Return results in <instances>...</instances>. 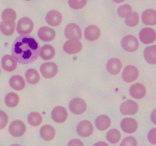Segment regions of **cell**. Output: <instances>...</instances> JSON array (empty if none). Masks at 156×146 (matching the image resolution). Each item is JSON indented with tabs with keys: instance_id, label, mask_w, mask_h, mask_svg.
I'll return each mask as SVG.
<instances>
[{
	"instance_id": "cb8c5ba5",
	"label": "cell",
	"mask_w": 156,
	"mask_h": 146,
	"mask_svg": "<svg viewBox=\"0 0 156 146\" xmlns=\"http://www.w3.org/2000/svg\"><path fill=\"white\" fill-rule=\"evenodd\" d=\"M40 56L44 60H50L55 56V49L53 46L46 44L40 50Z\"/></svg>"
},
{
	"instance_id": "1f68e13d",
	"label": "cell",
	"mask_w": 156,
	"mask_h": 146,
	"mask_svg": "<svg viewBox=\"0 0 156 146\" xmlns=\"http://www.w3.org/2000/svg\"><path fill=\"white\" fill-rule=\"evenodd\" d=\"M27 120L30 125L33 126H37L42 123V116L39 113L32 112L28 115Z\"/></svg>"
},
{
	"instance_id": "9a60e30c",
	"label": "cell",
	"mask_w": 156,
	"mask_h": 146,
	"mask_svg": "<svg viewBox=\"0 0 156 146\" xmlns=\"http://www.w3.org/2000/svg\"><path fill=\"white\" fill-rule=\"evenodd\" d=\"M38 36L40 39L45 42L52 41L55 38L56 33L53 29L48 27H42L39 29L37 32Z\"/></svg>"
},
{
	"instance_id": "83f0119b",
	"label": "cell",
	"mask_w": 156,
	"mask_h": 146,
	"mask_svg": "<svg viewBox=\"0 0 156 146\" xmlns=\"http://www.w3.org/2000/svg\"><path fill=\"white\" fill-rule=\"evenodd\" d=\"M25 78L27 79V82L31 85L37 83L40 81V75L37 72V71L34 68L28 69L25 73Z\"/></svg>"
},
{
	"instance_id": "74e56055",
	"label": "cell",
	"mask_w": 156,
	"mask_h": 146,
	"mask_svg": "<svg viewBox=\"0 0 156 146\" xmlns=\"http://www.w3.org/2000/svg\"><path fill=\"white\" fill-rule=\"evenodd\" d=\"M148 140L152 144H156V128H154L149 131L148 133Z\"/></svg>"
},
{
	"instance_id": "ba28073f",
	"label": "cell",
	"mask_w": 156,
	"mask_h": 146,
	"mask_svg": "<svg viewBox=\"0 0 156 146\" xmlns=\"http://www.w3.org/2000/svg\"><path fill=\"white\" fill-rule=\"evenodd\" d=\"M25 124L21 120H15L10 124L9 131L11 135L14 137H20L25 132Z\"/></svg>"
},
{
	"instance_id": "5bb4252c",
	"label": "cell",
	"mask_w": 156,
	"mask_h": 146,
	"mask_svg": "<svg viewBox=\"0 0 156 146\" xmlns=\"http://www.w3.org/2000/svg\"><path fill=\"white\" fill-rule=\"evenodd\" d=\"M120 126L123 132L126 133H133L138 128V123L135 119L127 117L122 120Z\"/></svg>"
},
{
	"instance_id": "ee69618b",
	"label": "cell",
	"mask_w": 156,
	"mask_h": 146,
	"mask_svg": "<svg viewBox=\"0 0 156 146\" xmlns=\"http://www.w3.org/2000/svg\"><path fill=\"white\" fill-rule=\"evenodd\" d=\"M0 73H1V68H0Z\"/></svg>"
},
{
	"instance_id": "d590c367",
	"label": "cell",
	"mask_w": 156,
	"mask_h": 146,
	"mask_svg": "<svg viewBox=\"0 0 156 146\" xmlns=\"http://www.w3.org/2000/svg\"><path fill=\"white\" fill-rule=\"evenodd\" d=\"M120 146H137V141L134 137L127 136L123 138L120 143Z\"/></svg>"
},
{
	"instance_id": "7a4b0ae2",
	"label": "cell",
	"mask_w": 156,
	"mask_h": 146,
	"mask_svg": "<svg viewBox=\"0 0 156 146\" xmlns=\"http://www.w3.org/2000/svg\"><path fill=\"white\" fill-rule=\"evenodd\" d=\"M34 23L29 18H21L17 24V32L20 34L25 35L30 33L33 30Z\"/></svg>"
},
{
	"instance_id": "4dcf8cb0",
	"label": "cell",
	"mask_w": 156,
	"mask_h": 146,
	"mask_svg": "<svg viewBox=\"0 0 156 146\" xmlns=\"http://www.w3.org/2000/svg\"><path fill=\"white\" fill-rule=\"evenodd\" d=\"M2 19L5 22H15L16 19V13L12 9H5L2 13Z\"/></svg>"
},
{
	"instance_id": "7402d4cb",
	"label": "cell",
	"mask_w": 156,
	"mask_h": 146,
	"mask_svg": "<svg viewBox=\"0 0 156 146\" xmlns=\"http://www.w3.org/2000/svg\"><path fill=\"white\" fill-rule=\"evenodd\" d=\"M55 129L50 125H45L41 127L40 130L41 138L45 141H50L55 137Z\"/></svg>"
},
{
	"instance_id": "8992f818",
	"label": "cell",
	"mask_w": 156,
	"mask_h": 146,
	"mask_svg": "<svg viewBox=\"0 0 156 146\" xmlns=\"http://www.w3.org/2000/svg\"><path fill=\"white\" fill-rule=\"evenodd\" d=\"M58 67L53 62H45L41 66V72L45 78H52L57 74Z\"/></svg>"
},
{
	"instance_id": "ac0fdd59",
	"label": "cell",
	"mask_w": 156,
	"mask_h": 146,
	"mask_svg": "<svg viewBox=\"0 0 156 146\" xmlns=\"http://www.w3.org/2000/svg\"><path fill=\"white\" fill-rule=\"evenodd\" d=\"M101 35V30L96 25H90L85 30V36L88 40L94 41L99 38Z\"/></svg>"
},
{
	"instance_id": "603a6c76",
	"label": "cell",
	"mask_w": 156,
	"mask_h": 146,
	"mask_svg": "<svg viewBox=\"0 0 156 146\" xmlns=\"http://www.w3.org/2000/svg\"><path fill=\"white\" fill-rule=\"evenodd\" d=\"M95 126L98 130L105 131L111 126V120L108 116H98L95 120Z\"/></svg>"
},
{
	"instance_id": "d4e9b609",
	"label": "cell",
	"mask_w": 156,
	"mask_h": 146,
	"mask_svg": "<svg viewBox=\"0 0 156 146\" xmlns=\"http://www.w3.org/2000/svg\"><path fill=\"white\" fill-rule=\"evenodd\" d=\"M144 57L148 63L152 65L156 64V45L148 47L145 49Z\"/></svg>"
},
{
	"instance_id": "8d00e7d4",
	"label": "cell",
	"mask_w": 156,
	"mask_h": 146,
	"mask_svg": "<svg viewBox=\"0 0 156 146\" xmlns=\"http://www.w3.org/2000/svg\"><path fill=\"white\" fill-rule=\"evenodd\" d=\"M8 116L4 111L0 110V129H4L8 123Z\"/></svg>"
},
{
	"instance_id": "30bf717a",
	"label": "cell",
	"mask_w": 156,
	"mask_h": 146,
	"mask_svg": "<svg viewBox=\"0 0 156 146\" xmlns=\"http://www.w3.org/2000/svg\"><path fill=\"white\" fill-rule=\"evenodd\" d=\"M82 49V44L78 40H67L63 45V50L68 54H76L80 52Z\"/></svg>"
},
{
	"instance_id": "2e32d148",
	"label": "cell",
	"mask_w": 156,
	"mask_h": 146,
	"mask_svg": "<svg viewBox=\"0 0 156 146\" xmlns=\"http://www.w3.org/2000/svg\"><path fill=\"white\" fill-rule=\"evenodd\" d=\"M62 17L60 12L56 10H52L47 13L46 16V21L50 26L56 27L60 24V23L62 22Z\"/></svg>"
},
{
	"instance_id": "f1b7e54d",
	"label": "cell",
	"mask_w": 156,
	"mask_h": 146,
	"mask_svg": "<svg viewBox=\"0 0 156 146\" xmlns=\"http://www.w3.org/2000/svg\"><path fill=\"white\" fill-rule=\"evenodd\" d=\"M18 102H19V97L15 93H9L5 97V103L9 107H15L18 105Z\"/></svg>"
},
{
	"instance_id": "9c48e42d",
	"label": "cell",
	"mask_w": 156,
	"mask_h": 146,
	"mask_svg": "<svg viewBox=\"0 0 156 146\" xmlns=\"http://www.w3.org/2000/svg\"><path fill=\"white\" fill-rule=\"evenodd\" d=\"M139 76V71L134 65H127L123 69L122 73V78L123 81L127 83L134 82Z\"/></svg>"
},
{
	"instance_id": "b9f144b4",
	"label": "cell",
	"mask_w": 156,
	"mask_h": 146,
	"mask_svg": "<svg viewBox=\"0 0 156 146\" xmlns=\"http://www.w3.org/2000/svg\"><path fill=\"white\" fill-rule=\"evenodd\" d=\"M123 1H125V0H114V2H116V3H120V2H123Z\"/></svg>"
},
{
	"instance_id": "f35d334b",
	"label": "cell",
	"mask_w": 156,
	"mask_h": 146,
	"mask_svg": "<svg viewBox=\"0 0 156 146\" xmlns=\"http://www.w3.org/2000/svg\"><path fill=\"white\" fill-rule=\"evenodd\" d=\"M67 146H84V144L81 140L74 138V139H72L68 143V145Z\"/></svg>"
},
{
	"instance_id": "4316f807",
	"label": "cell",
	"mask_w": 156,
	"mask_h": 146,
	"mask_svg": "<svg viewBox=\"0 0 156 146\" xmlns=\"http://www.w3.org/2000/svg\"><path fill=\"white\" fill-rule=\"evenodd\" d=\"M15 22H5L2 21L0 24V30L2 33L5 35H12L14 33L15 29Z\"/></svg>"
},
{
	"instance_id": "f546056e",
	"label": "cell",
	"mask_w": 156,
	"mask_h": 146,
	"mask_svg": "<svg viewBox=\"0 0 156 146\" xmlns=\"http://www.w3.org/2000/svg\"><path fill=\"white\" fill-rule=\"evenodd\" d=\"M107 139L108 141H110L112 144H116V143L119 142L121 138V134H120V131L117 130L116 129H112L109 130L107 133Z\"/></svg>"
},
{
	"instance_id": "5b68a950",
	"label": "cell",
	"mask_w": 156,
	"mask_h": 146,
	"mask_svg": "<svg viewBox=\"0 0 156 146\" xmlns=\"http://www.w3.org/2000/svg\"><path fill=\"white\" fill-rule=\"evenodd\" d=\"M65 36L69 40H78L82 38V30L77 24H69L65 28Z\"/></svg>"
},
{
	"instance_id": "6da1fadb",
	"label": "cell",
	"mask_w": 156,
	"mask_h": 146,
	"mask_svg": "<svg viewBox=\"0 0 156 146\" xmlns=\"http://www.w3.org/2000/svg\"><path fill=\"white\" fill-rule=\"evenodd\" d=\"M40 50L39 44L31 36L21 35L12 44V57L17 62L30 64L38 59Z\"/></svg>"
},
{
	"instance_id": "f6af8a7d",
	"label": "cell",
	"mask_w": 156,
	"mask_h": 146,
	"mask_svg": "<svg viewBox=\"0 0 156 146\" xmlns=\"http://www.w3.org/2000/svg\"><path fill=\"white\" fill-rule=\"evenodd\" d=\"M26 1H30V0H26Z\"/></svg>"
},
{
	"instance_id": "d6a6232c",
	"label": "cell",
	"mask_w": 156,
	"mask_h": 146,
	"mask_svg": "<svg viewBox=\"0 0 156 146\" xmlns=\"http://www.w3.org/2000/svg\"><path fill=\"white\" fill-rule=\"evenodd\" d=\"M140 17L137 12H131L126 17L125 22L129 27H135L139 24Z\"/></svg>"
},
{
	"instance_id": "ab89813d",
	"label": "cell",
	"mask_w": 156,
	"mask_h": 146,
	"mask_svg": "<svg viewBox=\"0 0 156 146\" xmlns=\"http://www.w3.org/2000/svg\"><path fill=\"white\" fill-rule=\"evenodd\" d=\"M151 120H152V123L156 125V109H154L151 114Z\"/></svg>"
},
{
	"instance_id": "52a82bcc",
	"label": "cell",
	"mask_w": 156,
	"mask_h": 146,
	"mask_svg": "<svg viewBox=\"0 0 156 146\" xmlns=\"http://www.w3.org/2000/svg\"><path fill=\"white\" fill-rule=\"evenodd\" d=\"M120 112L123 115H134L139 109L136 102L132 100H126L120 105Z\"/></svg>"
},
{
	"instance_id": "60d3db41",
	"label": "cell",
	"mask_w": 156,
	"mask_h": 146,
	"mask_svg": "<svg viewBox=\"0 0 156 146\" xmlns=\"http://www.w3.org/2000/svg\"><path fill=\"white\" fill-rule=\"evenodd\" d=\"M94 146H109L107 143L104 142V141H98V142L95 143Z\"/></svg>"
},
{
	"instance_id": "4fadbf2b",
	"label": "cell",
	"mask_w": 156,
	"mask_h": 146,
	"mask_svg": "<svg viewBox=\"0 0 156 146\" xmlns=\"http://www.w3.org/2000/svg\"><path fill=\"white\" fill-rule=\"evenodd\" d=\"M51 116L53 121L58 123H62L66 120L68 113L63 106H58L53 108L51 113Z\"/></svg>"
},
{
	"instance_id": "d6986e66",
	"label": "cell",
	"mask_w": 156,
	"mask_h": 146,
	"mask_svg": "<svg viewBox=\"0 0 156 146\" xmlns=\"http://www.w3.org/2000/svg\"><path fill=\"white\" fill-rule=\"evenodd\" d=\"M122 68L121 61L117 58H112L107 63V69L108 72L112 75H117L120 73Z\"/></svg>"
},
{
	"instance_id": "ffe728a7",
	"label": "cell",
	"mask_w": 156,
	"mask_h": 146,
	"mask_svg": "<svg viewBox=\"0 0 156 146\" xmlns=\"http://www.w3.org/2000/svg\"><path fill=\"white\" fill-rule=\"evenodd\" d=\"M142 21L146 25L156 24V11L154 9H146L142 15Z\"/></svg>"
},
{
	"instance_id": "44dd1931",
	"label": "cell",
	"mask_w": 156,
	"mask_h": 146,
	"mask_svg": "<svg viewBox=\"0 0 156 146\" xmlns=\"http://www.w3.org/2000/svg\"><path fill=\"white\" fill-rule=\"evenodd\" d=\"M2 66L7 71H12L16 68L17 62L10 55H5L2 59Z\"/></svg>"
},
{
	"instance_id": "836d02e7",
	"label": "cell",
	"mask_w": 156,
	"mask_h": 146,
	"mask_svg": "<svg viewBox=\"0 0 156 146\" xmlns=\"http://www.w3.org/2000/svg\"><path fill=\"white\" fill-rule=\"evenodd\" d=\"M131 12H132V8L129 5H123L120 6L117 9L118 15L121 18H126Z\"/></svg>"
},
{
	"instance_id": "484cf974",
	"label": "cell",
	"mask_w": 156,
	"mask_h": 146,
	"mask_svg": "<svg viewBox=\"0 0 156 146\" xmlns=\"http://www.w3.org/2000/svg\"><path fill=\"white\" fill-rule=\"evenodd\" d=\"M9 85L13 89L16 91H21L25 87V82L20 75H14L11 77L9 80Z\"/></svg>"
},
{
	"instance_id": "7c38bea8",
	"label": "cell",
	"mask_w": 156,
	"mask_h": 146,
	"mask_svg": "<svg viewBox=\"0 0 156 146\" xmlns=\"http://www.w3.org/2000/svg\"><path fill=\"white\" fill-rule=\"evenodd\" d=\"M94 128L88 120L81 121L77 126V132L81 137H88L92 134Z\"/></svg>"
},
{
	"instance_id": "7bdbcfd3",
	"label": "cell",
	"mask_w": 156,
	"mask_h": 146,
	"mask_svg": "<svg viewBox=\"0 0 156 146\" xmlns=\"http://www.w3.org/2000/svg\"><path fill=\"white\" fill-rule=\"evenodd\" d=\"M10 146H21V145H19V144H12V145Z\"/></svg>"
},
{
	"instance_id": "e0dca14e",
	"label": "cell",
	"mask_w": 156,
	"mask_h": 146,
	"mask_svg": "<svg viewBox=\"0 0 156 146\" xmlns=\"http://www.w3.org/2000/svg\"><path fill=\"white\" fill-rule=\"evenodd\" d=\"M129 94L136 99H141L145 97L146 94V89L143 85L140 83H136L129 88Z\"/></svg>"
},
{
	"instance_id": "277c9868",
	"label": "cell",
	"mask_w": 156,
	"mask_h": 146,
	"mask_svg": "<svg viewBox=\"0 0 156 146\" xmlns=\"http://www.w3.org/2000/svg\"><path fill=\"white\" fill-rule=\"evenodd\" d=\"M121 46L126 51L134 52L139 48V41L133 35H127L122 39Z\"/></svg>"
},
{
	"instance_id": "3957f363",
	"label": "cell",
	"mask_w": 156,
	"mask_h": 146,
	"mask_svg": "<svg viewBox=\"0 0 156 146\" xmlns=\"http://www.w3.org/2000/svg\"><path fill=\"white\" fill-rule=\"evenodd\" d=\"M86 102L80 97H76L73 99L69 103V109L73 113L79 115L86 110Z\"/></svg>"
},
{
	"instance_id": "e575fe53",
	"label": "cell",
	"mask_w": 156,
	"mask_h": 146,
	"mask_svg": "<svg viewBox=\"0 0 156 146\" xmlns=\"http://www.w3.org/2000/svg\"><path fill=\"white\" fill-rule=\"evenodd\" d=\"M69 5L73 9H80L85 6L87 0H69Z\"/></svg>"
},
{
	"instance_id": "8fae6325",
	"label": "cell",
	"mask_w": 156,
	"mask_h": 146,
	"mask_svg": "<svg viewBox=\"0 0 156 146\" xmlns=\"http://www.w3.org/2000/svg\"><path fill=\"white\" fill-rule=\"evenodd\" d=\"M140 39L145 44L152 43L156 40L155 31L150 27H145L140 31Z\"/></svg>"
}]
</instances>
